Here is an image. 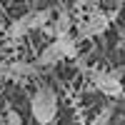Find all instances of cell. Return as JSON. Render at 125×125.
<instances>
[{"label":"cell","instance_id":"obj_2","mask_svg":"<svg viewBox=\"0 0 125 125\" xmlns=\"http://www.w3.org/2000/svg\"><path fill=\"white\" fill-rule=\"evenodd\" d=\"M123 68L120 70H90V80L103 95L108 98H123L125 95V88H123Z\"/></svg>","mask_w":125,"mask_h":125},{"label":"cell","instance_id":"obj_6","mask_svg":"<svg viewBox=\"0 0 125 125\" xmlns=\"http://www.w3.org/2000/svg\"><path fill=\"white\" fill-rule=\"evenodd\" d=\"M28 33H30V20H28V13H25V15H20L18 20H13V23L5 28V35H8V43H10V45H15L18 40H23Z\"/></svg>","mask_w":125,"mask_h":125},{"label":"cell","instance_id":"obj_13","mask_svg":"<svg viewBox=\"0 0 125 125\" xmlns=\"http://www.w3.org/2000/svg\"><path fill=\"white\" fill-rule=\"evenodd\" d=\"M120 38H123V43H125V30H123V35H120Z\"/></svg>","mask_w":125,"mask_h":125},{"label":"cell","instance_id":"obj_12","mask_svg":"<svg viewBox=\"0 0 125 125\" xmlns=\"http://www.w3.org/2000/svg\"><path fill=\"white\" fill-rule=\"evenodd\" d=\"M5 28H8V23H5V15H3V10H0V38L5 35Z\"/></svg>","mask_w":125,"mask_h":125},{"label":"cell","instance_id":"obj_11","mask_svg":"<svg viewBox=\"0 0 125 125\" xmlns=\"http://www.w3.org/2000/svg\"><path fill=\"white\" fill-rule=\"evenodd\" d=\"M5 123H8V125H23V118H20V113H18L15 108H8V113H5Z\"/></svg>","mask_w":125,"mask_h":125},{"label":"cell","instance_id":"obj_8","mask_svg":"<svg viewBox=\"0 0 125 125\" xmlns=\"http://www.w3.org/2000/svg\"><path fill=\"white\" fill-rule=\"evenodd\" d=\"M55 10L53 8H40V10H28V20H30V30H45L53 23Z\"/></svg>","mask_w":125,"mask_h":125},{"label":"cell","instance_id":"obj_10","mask_svg":"<svg viewBox=\"0 0 125 125\" xmlns=\"http://www.w3.org/2000/svg\"><path fill=\"white\" fill-rule=\"evenodd\" d=\"M113 115H115V105H105V108H100L98 110V115L90 120V125H110V120H113Z\"/></svg>","mask_w":125,"mask_h":125},{"label":"cell","instance_id":"obj_4","mask_svg":"<svg viewBox=\"0 0 125 125\" xmlns=\"http://www.w3.org/2000/svg\"><path fill=\"white\" fill-rule=\"evenodd\" d=\"M35 73H38V65L25 60H13L0 65V78H8V80H25V78H33Z\"/></svg>","mask_w":125,"mask_h":125},{"label":"cell","instance_id":"obj_3","mask_svg":"<svg viewBox=\"0 0 125 125\" xmlns=\"http://www.w3.org/2000/svg\"><path fill=\"white\" fill-rule=\"evenodd\" d=\"M108 28H110V15L103 13V10H98V8H93L90 13L85 15V20L78 25V35H75V40L80 43V40H88V38H98V35L105 33Z\"/></svg>","mask_w":125,"mask_h":125},{"label":"cell","instance_id":"obj_1","mask_svg":"<svg viewBox=\"0 0 125 125\" xmlns=\"http://www.w3.org/2000/svg\"><path fill=\"white\" fill-rule=\"evenodd\" d=\"M30 113L38 125H50L58 118V93L50 85H40L30 98Z\"/></svg>","mask_w":125,"mask_h":125},{"label":"cell","instance_id":"obj_5","mask_svg":"<svg viewBox=\"0 0 125 125\" xmlns=\"http://www.w3.org/2000/svg\"><path fill=\"white\" fill-rule=\"evenodd\" d=\"M45 30H48L53 38L70 35V30H73V15H70V10H68L65 5H60V8L55 10V15H53V23H50Z\"/></svg>","mask_w":125,"mask_h":125},{"label":"cell","instance_id":"obj_9","mask_svg":"<svg viewBox=\"0 0 125 125\" xmlns=\"http://www.w3.org/2000/svg\"><path fill=\"white\" fill-rule=\"evenodd\" d=\"M55 43H58V48H60V53H62L65 60H75L78 58V40H75V35H60V38H55Z\"/></svg>","mask_w":125,"mask_h":125},{"label":"cell","instance_id":"obj_7","mask_svg":"<svg viewBox=\"0 0 125 125\" xmlns=\"http://www.w3.org/2000/svg\"><path fill=\"white\" fill-rule=\"evenodd\" d=\"M60 60H65V58H62L58 43L53 40V43H48L43 50H40V55H38V60H35V65H38V68H53V65H58Z\"/></svg>","mask_w":125,"mask_h":125}]
</instances>
